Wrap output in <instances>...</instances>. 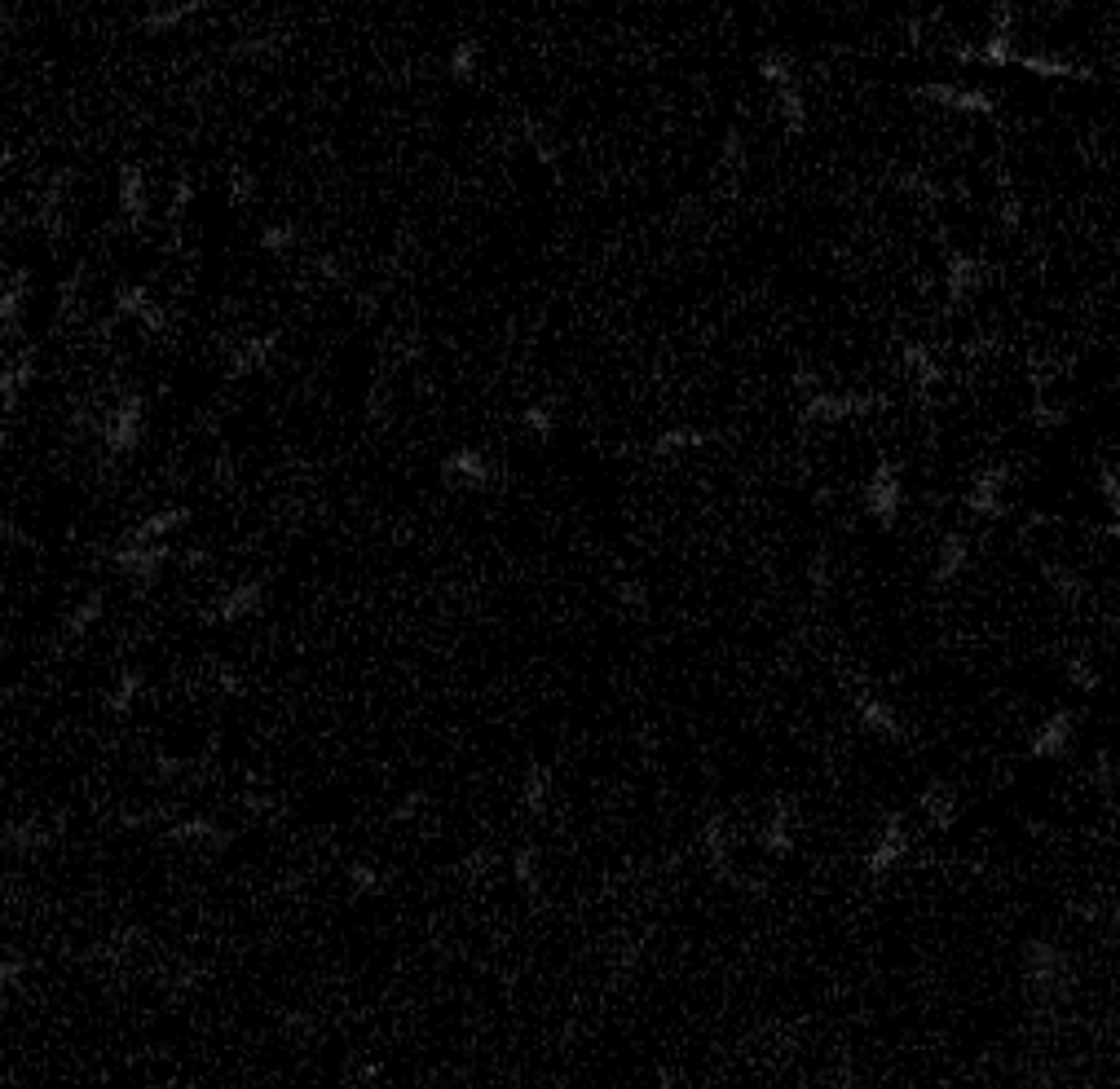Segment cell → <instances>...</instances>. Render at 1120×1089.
<instances>
[{"instance_id":"19","label":"cell","mask_w":1120,"mask_h":1089,"mask_svg":"<svg viewBox=\"0 0 1120 1089\" xmlns=\"http://www.w3.org/2000/svg\"><path fill=\"white\" fill-rule=\"evenodd\" d=\"M195 14H203V5H199V0H186V5H155V9H146V14H141V32H146V36H164V32L182 27L186 18H195Z\"/></svg>"},{"instance_id":"28","label":"cell","mask_w":1120,"mask_h":1089,"mask_svg":"<svg viewBox=\"0 0 1120 1089\" xmlns=\"http://www.w3.org/2000/svg\"><path fill=\"white\" fill-rule=\"evenodd\" d=\"M98 618H102V591H89L80 600V609L66 618V636H84V631H89Z\"/></svg>"},{"instance_id":"27","label":"cell","mask_w":1120,"mask_h":1089,"mask_svg":"<svg viewBox=\"0 0 1120 1089\" xmlns=\"http://www.w3.org/2000/svg\"><path fill=\"white\" fill-rule=\"evenodd\" d=\"M141 684H146V675H141V670H124V675H120V684H116V693L107 697L111 710H116V715H128L132 702L141 697Z\"/></svg>"},{"instance_id":"37","label":"cell","mask_w":1120,"mask_h":1089,"mask_svg":"<svg viewBox=\"0 0 1120 1089\" xmlns=\"http://www.w3.org/2000/svg\"><path fill=\"white\" fill-rule=\"evenodd\" d=\"M420 808H424V794L415 790V794H406V799H397V808H393V820H411V817H420Z\"/></svg>"},{"instance_id":"15","label":"cell","mask_w":1120,"mask_h":1089,"mask_svg":"<svg viewBox=\"0 0 1120 1089\" xmlns=\"http://www.w3.org/2000/svg\"><path fill=\"white\" fill-rule=\"evenodd\" d=\"M120 212H124L132 225L146 221L150 194H146V177H141V168H120Z\"/></svg>"},{"instance_id":"31","label":"cell","mask_w":1120,"mask_h":1089,"mask_svg":"<svg viewBox=\"0 0 1120 1089\" xmlns=\"http://www.w3.org/2000/svg\"><path fill=\"white\" fill-rule=\"evenodd\" d=\"M477 58H481V44L477 40H459L450 53V75L454 80H472L477 75Z\"/></svg>"},{"instance_id":"2","label":"cell","mask_w":1120,"mask_h":1089,"mask_svg":"<svg viewBox=\"0 0 1120 1089\" xmlns=\"http://www.w3.org/2000/svg\"><path fill=\"white\" fill-rule=\"evenodd\" d=\"M1072 745H1077V710L1059 706L1037 724V733H1032V741H1028V759H1037V763L1068 759Z\"/></svg>"},{"instance_id":"39","label":"cell","mask_w":1120,"mask_h":1089,"mask_svg":"<svg viewBox=\"0 0 1120 1089\" xmlns=\"http://www.w3.org/2000/svg\"><path fill=\"white\" fill-rule=\"evenodd\" d=\"M1112 817H1116V820H1120V803H1112Z\"/></svg>"},{"instance_id":"35","label":"cell","mask_w":1120,"mask_h":1089,"mask_svg":"<svg viewBox=\"0 0 1120 1089\" xmlns=\"http://www.w3.org/2000/svg\"><path fill=\"white\" fill-rule=\"evenodd\" d=\"M520 424H525L529 432H534L538 441H547L556 432V415L547 411V406H525V415H520Z\"/></svg>"},{"instance_id":"17","label":"cell","mask_w":1120,"mask_h":1089,"mask_svg":"<svg viewBox=\"0 0 1120 1089\" xmlns=\"http://www.w3.org/2000/svg\"><path fill=\"white\" fill-rule=\"evenodd\" d=\"M971 565V538L966 534H944V543H939V556H935V583H953L957 574Z\"/></svg>"},{"instance_id":"34","label":"cell","mask_w":1120,"mask_h":1089,"mask_svg":"<svg viewBox=\"0 0 1120 1089\" xmlns=\"http://www.w3.org/2000/svg\"><path fill=\"white\" fill-rule=\"evenodd\" d=\"M345 878H349V887H354L358 895L379 892V883H384V878H379V869H375V865H366V860H354V865L345 869Z\"/></svg>"},{"instance_id":"8","label":"cell","mask_w":1120,"mask_h":1089,"mask_svg":"<svg viewBox=\"0 0 1120 1089\" xmlns=\"http://www.w3.org/2000/svg\"><path fill=\"white\" fill-rule=\"evenodd\" d=\"M1023 974L1037 992H1055L1063 983V953L1046 940H1032L1028 953H1023Z\"/></svg>"},{"instance_id":"26","label":"cell","mask_w":1120,"mask_h":1089,"mask_svg":"<svg viewBox=\"0 0 1120 1089\" xmlns=\"http://www.w3.org/2000/svg\"><path fill=\"white\" fill-rule=\"evenodd\" d=\"M759 75H763L772 89H790V84H799V71H794V62L785 58V53H763V58H759Z\"/></svg>"},{"instance_id":"18","label":"cell","mask_w":1120,"mask_h":1089,"mask_svg":"<svg viewBox=\"0 0 1120 1089\" xmlns=\"http://www.w3.org/2000/svg\"><path fill=\"white\" fill-rule=\"evenodd\" d=\"M168 838L173 842H203V847H225L230 833L216 825L212 817H186V820H177V825H168Z\"/></svg>"},{"instance_id":"7","label":"cell","mask_w":1120,"mask_h":1089,"mask_svg":"<svg viewBox=\"0 0 1120 1089\" xmlns=\"http://www.w3.org/2000/svg\"><path fill=\"white\" fill-rule=\"evenodd\" d=\"M989 282V265H984L980 257H971V252H953L948 257V270H944V291L953 305H962V300L980 296V287Z\"/></svg>"},{"instance_id":"25","label":"cell","mask_w":1120,"mask_h":1089,"mask_svg":"<svg viewBox=\"0 0 1120 1089\" xmlns=\"http://www.w3.org/2000/svg\"><path fill=\"white\" fill-rule=\"evenodd\" d=\"M1063 675H1068V684L1077 688V693H1098V688H1103V670H1098L1089 658H1080V653L1063 661Z\"/></svg>"},{"instance_id":"3","label":"cell","mask_w":1120,"mask_h":1089,"mask_svg":"<svg viewBox=\"0 0 1120 1089\" xmlns=\"http://www.w3.org/2000/svg\"><path fill=\"white\" fill-rule=\"evenodd\" d=\"M914 98L922 102H935V107L953 111V116H993L997 102L989 89H975V84H944V80H931V84H918Z\"/></svg>"},{"instance_id":"23","label":"cell","mask_w":1120,"mask_h":1089,"mask_svg":"<svg viewBox=\"0 0 1120 1089\" xmlns=\"http://www.w3.org/2000/svg\"><path fill=\"white\" fill-rule=\"evenodd\" d=\"M776 111H781L785 132H790V137H799V132L808 128V102H803V89H799V84H790V89H776Z\"/></svg>"},{"instance_id":"11","label":"cell","mask_w":1120,"mask_h":1089,"mask_svg":"<svg viewBox=\"0 0 1120 1089\" xmlns=\"http://www.w3.org/2000/svg\"><path fill=\"white\" fill-rule=\"evenodd\" d=\"M856 715H860V724H865L873 737H882V741H905V724H900V715L882 702V697L860 693L856 697Z\"/></svg>"},{"instance_id":"38","label":"cell","mask_w":1120,"mask_h":1089,"mask_svg":"<svg viewBox=\"0 0 1120 1089\" xmlns=\"http://www.w3.org/2000/svg\"><path fill=\"white\" fill-rule=\"evenodd\" d=\"M622 600L631 604V609H644V591H640L635 583H631V586H622Z\"/></svg>"},{"instance_id":"29","label":"cell","mask_w":1120,"mask_h":1089,"mask_svg":"<svg viewBox=\"0 0 1120 1089\" xmlns=\"http://www.w3.org/2000/svg\"><path fill=\"white\" fill-rule=\"evenodd\" d=\"M547 794H552V772L547 768H534L525 776V790H520V799H525L529 812H543L547 808Z\"/></svg>"},{"instance_id":"13","label":"cell","mask_w":1120,"mask_h":1089,"mask_svg":"<svg viewBox=\"0 0 1120 1089\" xmlns=\"http://www.w3.org/2000/svg\"><path fill=\"white\" fill-rule=\"evenodd\" d=\"M261 600H265V583H261V578H252V583L230 586V591L221 595V604H216V622L234 627V622H243L248 613L261 609Z\"/></svg>"},{"instance_id":"16","label":"cell","mask_w":1120,"mask_h":1089,"mask_svg":"<svg viewBox=\"0 0 1120 1089\" xmlns=\"http://www.w3.org/2000/svg\"><path fill=\"white\" fill-rule=\"evenodd\" d=\"M186 520H190L186 507H164V512L146 516L141 525H132V529H128V543H168V534H177Z\"/></svg>"},{"instance_id":"14","label":"cell","mask_w":1120,"mask_h":1089,"mask_svg":"<svg viewBox=\"0 0 1120 1089\" xmlns=\"http://www.w3.org/2000/svg\"><path fill=\"white\" fill-rule=\"evenodd\" d=\"M32 380H36V349H23V353L5 366V375H0V393H5L9 415L18 411V397H23V388H32Z\"/></svg>"},{"instance_id":"1","label":"cell","mask_w":1120,"mask_h":1089,"mask_svg":"<svg viewBox=\"0 0 1120 1089\" xmlns=\"http://www.w3.org/2000/svg\"><path fill=\"white\" fill-rule=\"evenodd\" d=\"M98 432H102V446L111 454H132L141 446V432H146V397L141 393L120 397V406L107 415V424Z\"/></svg>"},{"instance_id":"30","label":"cell","mask_w":1120,"mask_h":1089,"mask_svg":"<svg viewBox=\"0 0 1120 1089\" xmlns=\"http://www.w3.org/2000/svg\"><path fill=\"white\" fill-rule=\"evenodd\" d=\"M1098 499H1103V507L1112 512V520H1120V468L1116 463H1103V468H1098Z\"/></svg>"},{"instance_id":"12","label":"cell","mask_w":1120,"mask_h":1089,"mask_svg":"<svg viewBox=\"0 0 1120 1089\" xmlns=\"http://www.w3.org/2000/svg\"><path fill=\"white\" fill-rule=\"evenodd\" d=\"M922 812H926V820H931V829H953L957 820H962V799H957L953 785L931 781L922 790Z\"/></svg>"},{"instance_id":"22","label":"cell","mask_w":1120,"mask_h":1089,"mask_svg":"<svg viewBox=\"0 0 1120 1089\" xmlns=\"http://www.w3.org/2000/svg\"><path fill=\"white\" fill-rule=\"evenodd\" d=\"M790 820H794V812L785 808V803H776V812L767 817V825H763V847L772 851V856H790V847H794Z\"/></svg>"},{"instance_id":"36","label":"cell","mask_w":1120,"mask_h":1089,"mask_svg":"<svg viewBox=\"0 0 1120 1089\" xmlns=\"http://www.w3.org/2000/svg\"><path fill=\"white\" fill-rule=\"evenodd\" d=\"M252 198H256V177H252V173H239V177L230 182V203H234V207H248Z\"/></svg>"},{"instance_id":"5","label":"cell","mask_w":1120,"mask_h":1089,"mask_svg":"<svg viewBox=\"0 0 1120 1089\" xmlns=\"http://www.w3.org/2000/svg\"><path fill=\"white\" fill-rule=\"evenodd\" d=\"M1005 486H1010V468H1005V463H997V468H984L980 477H975L971 495H966V507H971L975 516H984V520L1010 516V504L1001 499Z\"/></svg>"},{"instance_id":"4","label":"cell","mask_w":1120,"mask_h":1089,"mask_svg":"<svg viewBox=\"0 0 1120 1089\" xmlns=\"http://www.w3.org/2000/svg\"><path fill=\"white\" fill-rule=\"evenodd\" d=\"M900 507H905V481H900V468L896 463H878L869 477V490H865V512L878 520V525H896L900 520Z\"/></svg>"},{"instance_id":"21","label":"cell","mask_w":1120,"mask_h":1089,"mask_svg":"<svg viewBox=\"0 0 1120 1089\" xmlns=\"http://www.w3.org/2000/svg\"><path fill=\"white\" fill-rule=\"evenodd\" d=\"M270 357H274V336H252L234 349L230 366H234V375H248V371H261Z\"/></svg>"},{"instance_id":"20","label":"cell","mask_w":1120,"mask_h":1089,"mask_svg":"<svg viewBox=\"0 0 1120 1089\" xmlns=\"http://www.w3.org/2000/svg\"><path fill=\"white\" fill-rule=\"evenodd\" d=\"M710 446V432L697 428V424H680V428H667L658 441H653V454H680V450H701Z\"/></svg>"},{"instance_id":"6","label":"cell","mask_w":1120,"mask_h":1089,"mask_svg":"<svg viewBox=\"0 0 1120 1089\" xmlns=\"http://www.w3.org/2000/svg\"><path fill=\"white\" fill-rule=\"evenodd\" d=\"M1014 71H1028V75H1037V80H1068V84H1094L1098 80L1094 66L1072 62V58H1063V53H1023L1019 49Z\"/></svg>"},{"instance_id":"9","label":"cell","mask_w":1120,"mask_h":1089,"mask_svg":"<svg viewBox=\"0 0 1120 1089\" xmlns=\"http://www.w3.org/2000/svg\"><path fill=\"white\" fill-rule=\"evenodd\" d=\"M905 856H909V825H905V817H887V820H882L878 842H873V851H869V874H887V869H896Z\"/></svg>"},{"instance_id":"24","label":"cell","mask_w":1120,"mask_h":1089,"mask_svg":"<svg viewBox=\"0 0 1120 1089\" xmlns=\"http://www.w3.org/2000/svg\"><path fill=\"white\" fill-rule=\"evenodd\" d=\"M27 270H18L14 278H9L5 296H0V322H5V331H18V322H23V309H27Z\"/></svg>"},{"instance_id":"32","label":"cell","mask_w":1120,"mask_h":1089,"mask_svg":"<svg viewBox=\"0 0 1120 1089\" xmlns=\"http://www.w3.org/2000/svg\"><path fill=\"white\" fill-rule=\"evenodd\" d=\"M296 239H300V230H296V225H287V221L265 225V230H261V248L265 252H287V248H296Z\"/></svg>"},{"instance_id":"10","label":"cell","mask_w":1120,"mask_h":1089,"mask_svg":"<svg viewBox=\"0 0 1120 1089\" xmlns=\"http://www.w3.org/2000/svg\"><path fill=\"white\" fill-rule=\"evenodd\" d=\"M441 477L450 481V486H463V490H486L490 477H495V468H490V459L477 450H454L450 459L441 463Z\"/></svg>"},{"instance_id":"33","label":"cell","mask_w":1120,"mask_h":1089,"mask_svg":"<svg viewBox=\"0 0 1120 1089\" xmlns=\"http://www.w3.org/2000/svg\"><path fill=\"white\" fill-rule=\"evenodd\" d=\"M512 874H517L520 887L538 892V851H534V847H520L517 856H512Z\"/></svg>"}]
</instances>
